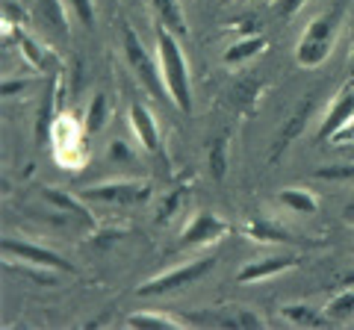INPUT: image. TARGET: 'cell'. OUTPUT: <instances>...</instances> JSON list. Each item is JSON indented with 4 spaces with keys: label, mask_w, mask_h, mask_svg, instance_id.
<instances>
[{
    "label": "cell",
    "mask_w": 354,
    "mask_h": 330,
    "mask_svg": "<svg viewBox=\"0 0 354 330\" xmlns=\"http://www.w3.org/2000/svg\"><path fill=\"white\" fill-rule=\"evenodd\" d=\"M351 118H354V77H348V86L330 101L328 115L322 121V127H319V142H330Z\"/></svg>",
    "instance_id": "cell-9"
},
{
    "label": "cell",
    "mask_w": 354,
    "mask_h": 330,
    "mask_svg": "<svg viewBox=\"0 0 354 330\" xmlns=\"http://www.w3.org/2000/svg\"><path fill=\"white\" fill-rule=\"evenodd\" d=\"M30 86V80H3L0 83V95L3 97H15V95H21Z\"/></svg>",
    "instance_id": "cell-30"
},
{
    "label": "cell",
    "mask_w": 354,
    "mask_h": 330,
    "mask_svg": "<svg viewBox=\"0 0 354 330\" xmlns=\"http://www.w3.org/2000/svg\"><path fill=\"white\" fill-rule=\"evenodd\" d=\"M186 324H216V327H263L266 322L254 310H239V307H227V310H213V316H186Z\"/></svg>",
    "instance_id": "cell-11"
},
{
    "label": "cell",
    "mask_w": 354,
    "mask_h": 330,
    "mask_svg": "<svg viewBox=\"0 0 354 330\" xmlns=\"http://www.w3.org/2000/svg\"><path fill=\"white\" fill-rule=\"evenodd\" d=\"M266 50V39L260 36V32H254V36H242L236 45H230L227 50H225V65H242V62H248V59H254L257 53H263Z\"/></svg>",
    "instance_id": "cell-17"
},
{
    "label": "cell",
    "mask_w": 354,
    "mask_h": 330,
    "mask_svg": "<svg viewBox=\"0 0 354 330\" xmlns=\"http://www.w3.org/2000/svg\"><path fill=\"white\" fill-rule=\"evenodd\" d=\"M177 32H171L165 24H157V57H160V71L165 80L171 101L177 104L180 113H192V83H189V65L180 45H177Z\"/></svg>",
    "instance_id": "cell-2"
},
{
    "label": "cell",
    "mask_w": 354,
    "mask_h": 330,
    "mask_svg": "<svg viewBox=\"0 0 354 330\" xmlns=\"http://www.w3.org/2000/svg\"><path fill=\"white\" fill-rule=\"evenodd\" d=\"M330 142H334V145H342V142H354V118L348 121V124L346 127H342L339 130V133L334 136V139H330Z\"/></svg>",
    "instance_id": "cell-32"
},
{
    "label": "cell",
    "mask_w": 354,
    "mask_h": 330,
    "mask_svg": "<svg viewBox=\"0 0 354 330\" xmlns=\"http://www.w3.org/2000/svg\"><path fill=\"white\" fill-rule=\"evenodd\" d=\"M21 3H24V0H6L3 3V24H9V21H12V27H21L24 24V12H21Z\"/></svg>",
    "instance_id": "cell-28"
},
{
    "label": "cell",
    "mask_w": 354,
    "mask_h": 330,
    "mask_svg": "<svg viewBox=\"0 0 354 330\" xmlns=\"http://www.w3.org/2000/svg\"><path fill=\"white\" fill-rule=\"evenodd\" d=\"M316 109H319V89L307 92L304 101L295 106V113L286 118V124L281 127L278 139H274V148H272V153H269V162H278L283 153H286V148L295 145V142L301 139V133L307 130V124H310V121H313V115H316Z\"/></svg>",
    "instance_id": "cell-5"
},
{
    "label": "cell",
    "mask_w": 354,
    "mask_h": 330,
    "mask_svg": "<svg viewBox=\"0 0 354 330\" xmlns=\"http://www.w3.org/2000/svg\"><path fill=\"white\" fill-rule=\"evenodd\" d=\"M151 6H153V12H157L160 24H165L171 32H177L180 39L189 32V27H186V15H183V9H180L177 0H151Z\"/></svg>",
    "instance_id": "cell-16"
},
{
    "label": "cell",
    "mask_w": 354,
    "mask_h": 330,
    "mask_svg": "<svg viewBox=\"0 0 354 330\" xmlns=\"http://www.w3.org/2000/svg\"><path fill=\"white\" fill-rule=\"evenodd\" d=\"M183 195H186V183H180L177 189L169 192V197L160 204V210H157V224H169V218L180 210V204H183Z\"/></svg>",
    "instance_id": "cell-24"
},
{
    "label": "cell",
    "mask_w": 354,
    "mask_h": 330,
    "mask_svg": "<svg viewBox=\"0 0 354 330\" xmlns=\"http://www.w3.org/2000/svg\"><path fill=\"white\" fill-rule=\"evenodd\" d=\"M348 3L351 0H334L322 15L310 21V27L304 30V36L295 48V62L301 65V68H319V65L330 57L334 41L339 36V27H342V21H346Z\"/></svg>",
    "instance_id": "cell-1"
},
{
    "label": "cell",
    "mask_w": 354,
    "mask_h": 330,
    "mask_svg": "<svg viewBox=\"0 0 354 330\" xmlns=\"http://www.w3.org/2000/svg\"><path fill=\"white\" fill-rule=\"evenodd\" d=\"M80 197H83V201H92V204L133 206V204L148 201V197H151V186L148 183H127V180L101 183V186H88V189H83Z\"/></svg>",
    "instance_id": "cell-7"
},
{
    "label": "cell",
    "mask_w": 354,
    "mask_h": 330,
    "mask_svg": "<svg viewBox=\"0 0 354 330\" xmlns=\"http://www.w3.org/2000/svg\"><path fill=\"white\" fill-rule=\"evenodd\" d=\"M295 262H298L295 254H274V257H266V260H257V262H248V266L236 274V280L239 283H257V280L274 278V274L292 269Z\"/></svg>",
    "instance_id": "cell-12"
},
{
    "label": "cell",
    "mask_w": 354,
    "mask_h": 330,
    "mask_svg": "<svg viewBox=\"0 0 354 330\" xmlns=\"http://www.w3.org/2000/svg\"><path fill=\"white\" fill-rule=\"evenodd\" d=\"M36 18H39L41 27H48L50 32L68 39V18H65L62 0H39L36 3Z\"/></svg>",
    "instance_id": "cell-14"
},
{
    "label": "cell",
    "mask_w": 354,
    "mask_h": 330,
    "mask_svg": "<svg viewBox=\"0 0 354 330\" xmlns=\"http://www.w3.org/2000/svg\"><path fill=\"white\" fill-rule=\"evenodd\" d=\"M316 180H354V165H325L313 171Z\"/></svg>",
    "instance_id": "cell-26"
},
{
    "label": "cell",
    "mask_w": 354,
    "mask_h": 330,
    "mask_svg": "<svg viewBox=\"0 0 354 330\" xmlns=\"http://www.w3.org/2000/svg\"><path fill=\"white\" fill-rule=\"evenodd\" d=\"M68 3L74 9V15L83 21V27L95 24V3H92V0H68Z\"/></svg>",
    "instance_id": "cell-27"
},
{
    "label": "cell",
    "mask_w": 354,
    "mask_h": 330,
    "mask_svg": "<svg viewBox=\"0 0 354 330\" xmlns=\"http://www.w3.org/2000/svg\"><path fill=\"white\" fill-rule=\"evenodd\" d=\"M257 92H260V83L257 80H245V83H242L239 86V89H236V101L242 104V109H245L248 106V101H254V97H257Z\"/></svg>",
    "instance_id": "cell-29"
},
{
    "label": "cell",
    "mask_w": 354,
    "mask_h": 330,
    "mask_svg": "<svg viewBox=\"0 0 354 330\" xmlns=\"http://www.w3.org/2000/svg\"><path fill=\"white\" fill-rule=\"evenodd\" d=\"M109 153H113V159H124V162H130V159H133V153L127 151L124 142H113V148H109Z\"/></svg>",
    "instance_id": "cell-33"
},
{
    "label": "cell",
    "mask_w": 354,
    "mask_h": 330,
    "mask_svg": "<svg viewBox=\"0 0 354 330\" xmlns=\"http://www.w3.org/2000/svg\"><path fill=\"white\" fill-rule=\"evenodd\" d=\"M230 233V227L227 222H221V218L216 213H198L189 218V224L183 227V233H180V242H177V248H195V245H213V242H218L221 236H227Z\"/></svg>",
    "instance_id": "cell-8"
},
{
    "label": "cell",
    "mask_w": 354,
    "mask_h": 330,
    "mask_svg": "<svg viewBox=\"0 0 354 330\" xmlns=\"http://www.w3.org/2000/svg\"><path fill=\"white\" fill-rule=\"evenodd\" d=\"M106 121V95H95L86 113V133H97Z\"/></svg>",
    "instance_id": "cell-23"
},
{
    "label": "cell",
    "mask_w": 354,
    "mask_h": 330,
    "mask_svg": "<svg viewBox=\"0 0 354 330\" xmlns=\"http://www.w3.org/2000/svg\"><path fill=\"white\" fill-rule=\"evenodd\" d=\"M207 159H209V174H213V180L221 183L225 180V174H227V133L213 139Z\"/></svg>",
    "instance_id": "cell-21"
},
{
    "label": "cell",
    "mask_w": 354,
    "mask_h": 330,
    "mask_svg": "<svg viewBox=\"0 0 354 330\" xmlns=\"http://www.w3.org/2000/svg\"><path fill=\"white\" fill-rule=\"evenodd\" d=\"M348 77H354V57H351V65H348Z\"/></svg>",
    "instance_id": "cell-35"
},
{
    "label": "cell",
    "mask_w": 354,
    "mask_h": 330,
    "mask_svg": "<svg viewBox=\"0 0 354 330\" xmlns=\"http://www.w3.org/2000/svg\"><path fill=\"white\" fill-rule=\"evenodd\" d=\"M0 251L6 257H15L21 262H30L36 269H50V271H65V274H74V262H68L62 254L50 248H41V245H32V242H21V239H3L0 242Z\"/></svg>",
    "instance_id": "cell-6"
},
{
    "label": "cell",
    "mask_w": 354,
    "mask_h": 330,
    "mask_svg": "<svg viewBox=\"0 0 354 330\" xmlns=\"http://www.w3.org/2000/svg\"><path fill=\"white\" fill-rule=\"evenodd\" d=\"M342 218H346L348 224H354V201H351V204H346V206H342Z\"/></svg>",
    "instance_id": "cell-34"
},
{
    "label": "cell",
    "mask_w": 354,
    "mask_h": 330,
    "mask_svg": "<svg viewBox=\"0 0 354 330\" xmlns=\"http://www.w3.org/2000/svg\"><path fill=\"white\" fill-rule=\"evenodd\" d=\"M283 318L286 322H292L295 327H325L330 324V318L322 316L319 310H313V307H307V304H290V307H283Z\"/></svg>",
    "instance_id": "cell-19"
},
{
    "label": "cell",
    "mask_w": 354,
    "mask_h": 330,
    "mask_svg": "<svg viewBox=\"0 0 354 330\" xmlns=\"http://www.w3.org/2000/svg\"><path fill=\"white\" fill-rule=\"evenodd\" d=\"M301 6H304V0H278V12H281L283 18H292Z\"/></svg>",
    "instance_id": "cell-31"
},
{
    "label": "cell",
    "mask_w": 354,
    "mask_h": 330,
    "mask_svg": "<svg viewBox=\"0 0 354 330\" xmlns=\"http://www.w3.org/2000/svg\"><path fill=\"white\" fill-rule=\"evenodd\" d=\"M213 269H216V257H201V260L183 262L180 269H171V271L160 274V278L142 283L136 289V295L139 298H153V295H169V292H177V289H186V286H192L201 278H207Z\"/></svg>",
    "instance_id": "cell-4"
},
{
    "label": "cell",
    "mask_w": 354,
    "mask_h": 330,
    "mask_svg": "<svg viewBox=\"0 0 354 330\" xmlns=\"http://www.w3.org/2000/svg\"><path fill=\"white\" fill-rule=\"evenodd\" d=\"M278 201L286 210H292L295 215H316L319 213V201L313 197V192L298 189V186H286L278 192Z\"/></svg>",
    "instance_id": "cell-15"
},
{
    "label": "cell",
    "mask_w": 354,
    "mask_h": 330,
    "mask_svg": "<svg viewBox=\"0 0 354 330\" xmlns=\"http://www.w3.org/2000/svg\"><path fill=\"white\" fill-rule=\"evenodd\" d=\"M121 41H124V59L130 65V71L136 74V80L145 86V89L157 97V101H165V80H162V71L160 65H153V57L148 53V48L142 45V39L136 36V30H130L127 24H121Z\"/></svg>",
    "instance_id": "cell-3"
},
{
    "label": "cell",
    "mask_w": 354,
    "mask_h": 330,
    "mask_svg": "<svg viewBox=\"0 0 354 330\" xmlns=\"http://www.w3.org/2000/svg\"><path fill=\"white\" fill-rule=\"evenodd\" d=\"M325 316L330 322H346V318H351L354 316V289L339 292L337 298L325 307Z\"/></svg>",
    "instance_id": "cell-22"
},
{
    "label": "cell",
    "mask_w": 354,
    "mask_h": 330,
    "mask_svg": "<svg viewBox=\"0 0 354 330\" xmlns=\"http://www.w3.org/2000/svg\"><path fill=\"white\" fill-rule=\"evenodd\" d=\"M41 197H44V201H48V204L57 206L59 215L65 213V215L77 218V222H83L86 227H95V218H92V213H88L86 206H83V197H80V201H77L74 195L62 192V189H50V186H48V189H41Z\"/></svg>",
    "instance_id": "cell-13"
},
{
    "label": "cell",
    "mask_w": 354,
    "mask_h": 330,
    "mask_svg": "<svg viewBox=\"0 0 354 330\" xmlns=\"http://www.w3.org/2000/svg\"><path fill=\"white\" fill-rule=\"evenodd\" d=\"M245 236H251V239H257V242H298L292 233H286V230H281L278 224H269V222H251V224H245Z\"/></svg>",
    "instance_id": "cell-20"
},
{
    "label": "cell",
    "mask_w": 354,
    "mask_h": 330,
    "mask_svg": "<svg viewBox=\"0 0 354 330\" xmlns=\"http://www.w3.org/2000/svg\"><path fill=\"white\" fill-rule=\"evenodd\" d=\"M127 327L133 330H174V327H189L186 318H171L160 313H136L127 318Z\"/></svg>",
    "instance_id": "cell-18"
},
{
    "label": "cell",
    "mask_w": 354,
    "mask_h": 330,
    "mask_svg": "<svg viewBox=\"0 0 354 330\" xmlns=\"http://www.w3.org/2000/svg\"><path fill=\"white\" fill-rule=\"evenodd\" d=\"M18 45H21V50H24V59L30 65H36V68H41L44 65V50H41L39 41L32 36H27V32H18Z\"/></svg>",
    "instance_id": "cell-25"
},
{
    "label": "cell",
    "mask_w": 354,
    "mask_h": 330,
    "mask_svg": "<svg viewBox=\"0 0 354 330\" xmlns=\"http://www.w3.org/2000/svg\"><path fill=\"white\" fill-rule=\"evenodd\" d=\"M130 127L136 130L139 145L148 153H162V139H160V130H157V118H153V113L145 104H139V101L130 104Z\"/></svg>",
    "instance_id": "cell-10"
}]
</instances>
